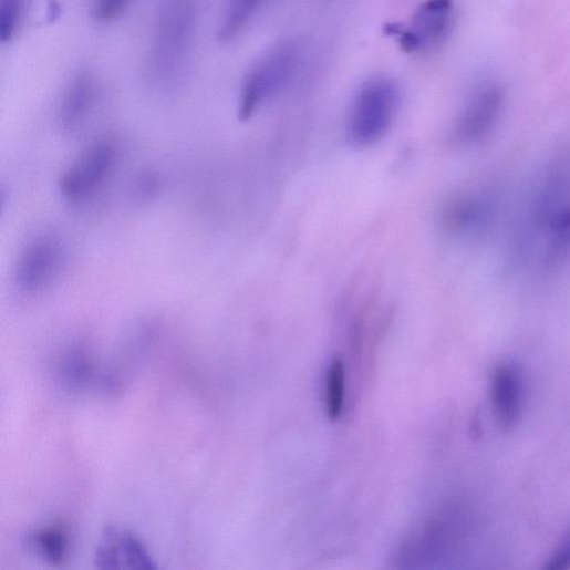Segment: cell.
Instances as JSON below:
<instances>
[{"label":"cell","mask_w":570,"mask_h":570,"mask_svg":"<svg viewBox=\"0 0 570 570\" xmlns=\"http://www.w3.org/2000/svg\"><path fill=\"white\" fill-rule=\"evenodd\" d=\"M197 19V0H164L149 54V74L158 86L173 87L184 76L194 48Z\"/></svg>","instance_id":"obj_1"},{"label":"cell","mask_w":570,"mask_h":570,"mask_svg":"<svg viewBox=\"0 0 570 570\" xmlns=\"http://www.w3.org/2000/svg\"><path fill=\"white\" fill-rule=\"evenodd\" d=\"M401 104L397 85L387 77L366 81L353 97L346 131L356 146H370L385 137Z\"/></svg>","instance_id":"obj_2"},{"label":"cell","mask_w":570,"mask_h":570,"mask_svg":"<svg viewBox=\"0 0 570 570\" xmlns=\"http://www.w3.org/2000/svg\"><path fill=\"white\" fill-rule=\"evenodd\" d=\"M299 61V51L284 43L263 55L247 74L240 95L239 117L247 121L292 77Z\"/></svg>","instance_id":"obj_3"},{"label":"cell","mask_w":570,"mask_h":570,"mask_svg":"<svg viewBox=\"0 0 570 570\" xmlns=\"http://www.w3.org/2000/svg\"><path fill=\"white\" fill-rule=\"evenodd\" d=\"M118 157L116 143L101 138L71 164L60 179V194L72 206L91 200L112 174Z\"/></svg>","instance_id":"obj_4"},{"label":"cell","mask_w":570,"mask_h":570,"mask_svg":"<svg viewBox=\"0 0 570 570\" xmlns=\"http://www.w3.org/2000/svg\"><path fill=\"white\" fill-rule=\"evenodd\" d=\"M66 250L60 237L42 234L32 239L19 256L14 270L17 289L25 296H38L60 277Z\"/></svg>","instance_id":"obj_5"},{"label":"cell","mask_w":570,"mask_h":570,"mask_svg":"<svg viewBox=\"0 0 570 570\" xmlns=\"http://www.w3.org/2000/svg\"><path fill=\"white\" fill-rule=\"evenodd\" d=\"M454 22L453 0H425L411 27L387 24L385 34L396 38L402 50L414 54L441 45L450 34Z\"/></svg>","instance_id":"obj_6"},{"label":"cell","mask_w":570,"mask_h":570,"mask_svg":"<svg viewBox=\"0 0 570 570\" xmlns=\"http://www.w3.org/2000/svg\"><path fill=\"white\" fill-rule=\"evenodd\" d=\"M100 569H155V560L143 541L128 530L110 527L95 551Z\"/></svg>","instance_id":"obj_7"},{"label":"cell","mask_w":570,"mask_h":570,"mask_svg":"<svg viewBox=\"0 0 570 570\" xmlns=\"http://www.w3.org/2000/svg\"><path fill=\"white\" fill-rule=\"evenodd\" d=\"M96 95V82L92 74L80 72L72 77L59 107V123L65 133L76 132L87 121Z\"/></svg>","instance_id":"obj_8"},{"label":"cell","mask_w":570,"mask_h":570,"mask_svg":"<svg viewBox=\"0 0 570 570\" xmlns=\"http://www.w3.org/2000/svg\"><path fill=\"white\" fill-rule=\"evenodd\" d=\"M501 104L498 89L490 87L477 95L460 115L453 134L457 144H471L491 128Z\"/></svg>","instance_id":"obj_9"},{"label":"cell","mask_w":570,"mask_h":570,"mask_svg":"<svg viewBox=\"0 0 570 570\" xmlns=\"http://www.w3.org/2000/svg\"><path fill=\"white\" fill-rule=\"evenodd\" d=\"M491 397L500 425L507 429L512 428L522 408V380L512 364H500L495 370L491 380Z\"/></svg>","instance_id":"obj_10"},{"label":"cell","mask_w":570,"mask_h":570,"mask_svg":"<svg viewBox=\"0 0 570 570\" xmlns=\"http://www.w3.org/2000/svg\"><path fill=\"white\" fill-rule=\"evenodd\" d=\"M266 0H228L219 38L231 42L238 38L256 18Z\"/></svg>","instance_id":"obj_11"},{"label":"cell","mask_w":570,"mask_h":570,"mask_svg":"<svg viewBox=\"0 0 570 570\" xmlns=\"http://www.w3.org/2000/svg\"><path fill=\"white\" fill-rule=\"evenodd\" d=\"M30 545L48 562L60 564L70 555L71 539L63 527L51 526L31 535Z\"/></svg>","instance_id":"obj_12"},{"label":"cell","mask_w":570,"mask_h":570,"mask_svg":"<svg viewBox=\"0 0 570 570\" xmlns=\"http://www.w3.org/2000/svg\"><path fill=\"white\" fill-rule=\"evenodd\" d=\"M480 216V206L476 200L459 196L447 201L441 215L442 227L449 234H459L470 229Z\"/></svg>","instance_id":"obj_13"},{"label":"cell","mask_w":570,"mask_h":570,"mask_svg":"<svg viewBox=\"0 0 570 570\" xmlns=\"http://www.w3.org/2000/svg\"><path fill=\"white\" fill-rule=\"evenodd\" d=\"M345 370L342 361L335 359L329 366L327 374L325 410L328 417L335 421L342 413L344 403Z\"/></svg>","instance_id":"obj_14"},{"label":"cell","mask_w":570,"mask_h":570,"mask_svg":"<svg viewBox=\"0 0 570 570\" xmlns=\"http://www.w3.org/2000/svg\"><path fill=\"white\" fill-rule=\"evenodd\" d=\"M27 0H0V39L11 41L20 29Z\"/></svg>","instance_id":"obj_15"},{"label":"cell","mask_w":570,"mask_h":570,"mask_svg":"<svg viewBox=\"0 0 570 570\" xmlns=\"http://www.w3.org/2000/svg\"><path fill=\"white\" fill-rule=\"evenodd\" d=\"M551 247L558 257L570 256V211L558 214L551 222Z\"/></svg>","instance_id":"obj_16"},{"label":"cell","mask_w":570,"mask_h":570,"mask_svg":"<svg viewBox=\"0 0 570 570\" xmlns=\"http://www.w3.org/2000/svg\"><path fill=\"white\" fill-rule=\"evenodd\" d=\"M133 0H94L93 18L100 24L117 20L128 9Z\"/></svg>","instance_id":"obj_17"},{"label":"cell","mask_w":570,"mask_h":570,"mask_svg":"<svg viewBox=\"0 0 570 570\" xmlns=\"http://www.w3.org/2000/svg\"><path fill=\"white\" fill-rule=\"evenodd\" d=\"M64 377L70 385L80 386L89 376L86 359L80 353H72L64 364Z\"/></svg>","instance_id":"obj_18"},{"label":"cell","mask_w":570,"mask_h":570,"mask_svg":"<svg viewBox=\"0 0 570 570\" xmlns=\"http://www.w3.org/2000/svg\"><path fill=\"white\" fill-rule=\"evenodd\" d=\"M568 567H570V530L556 547L543 568L547 570H562Z\"/></svg>","instance_id":"obj_19"},{"label":"cell","mask_w":570,"mask_h":570,"mask_svg":"<svg viewBox=\"0 0 570 570\" xmlns=\"http://www.w3.org/2000/svg\"><path fill=\"white\" fill-rule=\"evenodd\" d=\"M159 178L156 174L143 173L136 182V195L141 200L154 199L159 191Z\"/></svg>","instance_id":"obj_20"}]
</instances>
